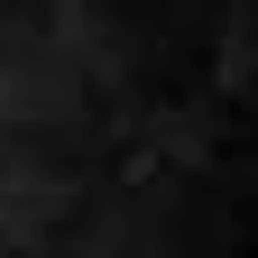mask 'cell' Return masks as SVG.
I'll use <instances>...</instances> for the list:
<instances>
[{
  "mask_svg": "<svg viewBox=\"0 0 258 258\" xmlns=\"http://www.w3.org/2000/svg\"><path fill=\"white\" fill-rule=\"evenodd\" d=\"M0 258H258V0H0Z\"/></svg>",
  "mask_w": 258,
  "mask_h": 258,
  "instance_id": "1",
  "label": "cell"
}]
</instances>
